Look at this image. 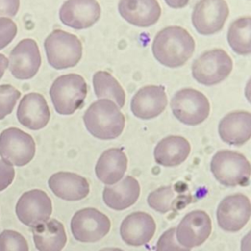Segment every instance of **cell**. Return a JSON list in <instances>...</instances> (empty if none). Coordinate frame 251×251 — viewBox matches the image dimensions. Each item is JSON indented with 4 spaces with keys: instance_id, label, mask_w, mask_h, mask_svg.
<instances>
[{
    "instance_id": "cell-1",
    "label": "cell",
    "mask_w": 251,
    "mask_h": 251,
    "mask_svg": "<svg viewBox=\"0 0 251 251\" xmlns=\"http://www.w3.org/2000/svg\"><path fill=\"white\" fill-rule=\"evenodd\" d=\"M195 49L193 37L180 26H168L160 30L152 43L154 57L169 68L184 65Z\"/></svg>"
},
{
    "instance_id": "cell-2",
    "label": "cell",
    "mask_w": 251,
    "mask_h": 251,
    "mask_svg": "<svg viewBox=\"0 0 251 251\" xmlns=\"http://www.w3.org/2000/svg\"><path fill=\"white\" fill-rule=\"evenodd\" d=\"M86 129L99 139H114L125 127V116L120 108L109 99L93 102L83 115Z\"/></svg>"
},
{
    "instance_id": "cell-3",
    "label": "cell",
    "mask_w": 251,
    "mask_h": 251,
    "mask_svg": "<svg viewBox=\"0 0 251 251\" xmlns=\"http://www.w3.org/2000/svg\"><path fill=\"white\" fill-rule=\"evenodd\" d=\"M49 93L58 114L72 115L83 104L87 94V84L77 74L63 75L54 80Z\"/></svg>"
},
{
    "instance_id": "cell-4",
    "label": "cell",
    "mask_w": 251,
    "mask_h": 251,
    "mask_svg": "<svg viewBox=\"0 0 251 251\" xmlns=\"http://www.w3.org/2000/svg\"><path fill=\"white\" fill-rule=\"evenodd\" d=\"M211 172L215 178L226 186H246L249 184L251 167L240 153L231 150L218 151L211 160Z\"/></svg>"
},
{
    "instance_id": "cell-5",
    "label": "cell",
    "mask_w": 251,
    "mask_h": 251,
    "mask_svg": "<svg viewBox=\"0 0 251 251\" xmlns=\"http://www.w3.org/2000/svg\"><path fill=\"white\" fill-rule=\"evenodd\" d=\"M48 63L57 70L75 67L82 56L80 40L62 29L53 30L44 41Z\"/></svg>"
},
{
    "instance_id": "cell-6",
    "label": "cell",
    "mask_w": 251,
    "mask_h": 251,
    "mask_svg": "<svg viewBox=\"0 0 251 251\" xmlns=\"http://www.w3.org/2000/svg\"><path fill=\"white\" fill-rule=\"evenodd\" d=\"M171 108L175 117L188 126L201 124L210 113L207 97L193 88H183L176 92L171 101Z\"/></svg>"
},
{
    "instance_id": "cell-7",
    "label": "cell",
    "mask_w": 251,
    "mask_h": 251,
    "mask_svg": "<svg viewBox=\"0 0 251 251\" xmlns=\"http://www.w3.org/2000/svg\"><path fill=\"white\" fill-rule=\"evenodd\" d=\"M232 70V60L223 49L203 53L192 64L194 79L204 85H214L225 80Z\"/></svg>"
},
{
    "instance_id": "cell-8",
    "label": "cell",
    "mask_w": 251,
    "mask_h": 251,
    "mask_svg": "<svg viewBox=\"0 0 251 251\" xmlns=\"http://www.w3.org/2000/svg\"><path fill=\"white\" fill-rule=\"evenodd\" d=\"M35 154V142L31 135L18 127H8L0 133V156L13 166L28 164Z\"/></svg>"
},
{
    "instance_id": "cell-9",
    "label": "cell",
    "mask_w": 251,
    "mask_h": 251,
    "mask_svg": "<svg viewBox=\"0 0 251 251\" xmlns=\"http://www.w3.org/2000/svg\"><path fill=\"white\" fill-rule=\"evenodd\" d=\"M111 228L109 218L94 208L75 212L71 220V230L75 240L84 243L95 242L108 234Z\"/></svg>"
},
{
    "instance_id": "cell-10",
    "label": "cell",
    "mask_w": 251,
    "mask_h": 251,
    "mask_svg": "<svg viewBox=\"0 0 251 251\" xmlns=\"http://www.w3.org/2000/svg\"><path fill=\"white\" fill-rule=\"evenodd\" d=\"M228 13L225 0H200L193 8V26L202 35H212L223 28Z\"/></svg>"
},
{
    "instance_id": "cell-11",
    "label": "cell",
    "mask_w": 251,
    "mask_h": 251,
    "mask_svg": "<svg viewBox=\"0 0 251 251\" xmlns=\"http://www.w3.org/2000/svg\"><path fill=\"white\" fill-rule=\"evenodd\" d=\"M250 215V200L242 193L225 197L217 209L218 225L222 229L230 232L240 230L249 221Z\"/></svg>"
},
{
    "instance_id": "cell-12",
    "label": "cell",
    "mask_w": 251,
    "mask_h": 251,
    "mask_svg": "<svg viewBox=\"0 0 251 251\" xmlns=\"http://www.w3.org/2000/svg\"><path fill=\"white\" fill-rule=\"evenodd\" d=\"M15 211L20 222L31 227L49 220L52 213V202L43 190L32 189L22 194Z\"/></svg>"
},
{
    "instance_id": "cell-13",
    "label": "cell",
    "mask_w": 251,
    "mask_h": 251,
    "mask_svg": "<svg viewBox=\"0 0 251 251\" xmlns=\"http://www.w3.org/2000/svg\"><path fill=\"white\" fill-rule=\"evenodd\" d=\"M9 69L14 77L29 79L33 77L41 65V56L35 40L25 38L11 51Z\"/></svg>"
},
{
    "instance_id": "cell-14",
    "label": "cell",
    "mask_w": 251,
    "mask_h": 251,
    "mask_svg": "<svg viewBox=\"0 0 251 251\" xmlns=\"http://www.w3.org/2000/svg\"><path fill=\"white\" fill-rule=\"evenodd\" d=\"M212 230L209 215L202 210L186 214L176 228L177 242L186 248H193L204 243Z\"/></svg>"
},
{
    "instance_id": "cell-15",
    "label": "cell",
    "mask_w": 251,
    "mask_h": 251,
    "mask_svg": "<svg viewBox=\"0 0 251 251\" xmlns=\"http://www.w3.org/2000/svg\"><path fill=\"white\" fill-rule=\"evenodd\" d=\"M101 16V8L96 0H68L60 8L61 22L75 29L93 25Z\"/></svg>"
},
{
    "instance_id": "cell-16",
    "label": "cell",
    "mask_w": 251,
    "mask_h": 251,
    "mask_svg": "<svg viewBox=\"0 0 251 251\" xmlns=\"http://www.w3.org/2000/svg\"><path fill=\"white\" fill-rule=\"evenodd\" d=\"M19 123L32 130L43 128L50 120V110L43 95L31 92L25 94L17 109Z\"/></svg>"
},
{
    "instance_id": "cell-17",
    "label": "cell",
    "mask_w": 251,
    "mask_h": 251,
    "mask_svg": "<svg viewBox=\"0 0 251 251\" xmlns=\"http://www.w3.org/2000/svg\"><path fill=\"white\" fill-rule=\"evenodd\" d=\"M167 106L165 88L161 85H147L140 88L132 97L130 109L132 114L142 120L159 116Z\"/></svg>"
},
{
    "instance_id": "cell-18",
    "label": "cell",
    "mask_w": 251,
    "mask_h": 251,
    "mask_svg": "<svg viewBox=\"0 0 251 251\" xmlns=\"http://www.w3.org/2000/svg\"><path fill=\"white\" fill-rule=\"evenodd\" d=\"M156 230V224L151 215L144 212H134L122 222L120 234L122 239L131 246L148 243Z\"/></svg>"
},
{
    "instance_id": "cell-19",
    "label": "cell",
    "mask_w": 251,
    "mask_h": 251,
    "mask_svg": "<svg viewBox=\"0 0 251 251\" xmlns=\"http://www.w3.org/2000/svg\"><path fill=\"white\" fill-rule=\"evenodd\" d=\"M119 12L127 23L139 27H148L158 22L161 7L157 0H121Z\"/></svg>"
},
{
    "instance_id": "cell-20",
    "label": "cell",
    "mask_w": 251,
    "mask_h": 251,
    "mask_svg": "<svg viewBox=\"0 0 251 251\" xmlns=\"http://www.w3.org/2000/svg\"><path fill=\"white\" fill-rule=\"evenodd\" d=\"M48 185L59 198L67 201H78L89 193V183L81 176L70 172H58L49 177Z\"/></svg>"
},
{
    "instance_id": "cell-21",
    "label": "cell",
    "mask_w": 251,
    "mask_h": 251,
    "mask_svg": "<svg viewBox=\"0 0 251 251\" xmlns=\"http://www.w3.org/2000/svg\"><path fill=\"white\" fill-rule=\"evenodd\" d=\"M219 135L230 145H242L251 137V114L235 111L225 116L219 124Z\"/></svg>"
},
{
    "instance_id": "cell-22",
    "label": "cell",
    "mask_w": 251,
    "mask_h": 251,
    "mask_svg": "<svg viewBox=\"0 0 251 251\" xmlns=\"http://www.w3.org/2000/svg\"><path fill=\"white\" fill-rule=\"evenodd\" d=\"M140 194L138 181L127 176L115 185H106L103 190L104 203L111 209L122 211L133 205Z\"/></svg>"
},
{
    "instance_id": "cell-23",
    "label": "cell",
    "mask_w": 251,
    "mask_h": 251,
    "mask_svg": "<svg viewBox=\"0 0 251 251\" xmlns=\"http://www.w3.org/2000/svg\"><path fill=\"white\" fill-rule=\"evenodd\" d=\"M126 168L127 158L125 152L120 148H110L99 157L95 173L99 180L106 185H112L123 178Z\"/></svg>"
},
{
    "instance_id": "cell-24",
    "label": "cell",
    "mask_w": 251,
    "mask_h": 251,
    "mask_svg": "<svg viewBox=\"0 0 251 251\" xmlns=\"http://www.w3.org/2000/svg\"><path fill=\"white\" fill-rule=\"evenodd\" d=\"M33 241L38 251H62L67 242L65 227L56 219H49L31 226Z\"/></svg>"
},
{
    "instance_id": "cell-25",
    "label": "cell",
    "mask_w": 251,
    "mask_h": 251,
    "mask_svg": "<svg viewBox=\"0 0 251 251\" xmlns=\"http://www.w3.org/2000/svg\"><path fill=\"white\" fill-rule=\"evenodd\" d=\"M190 153V144L182 136L171 135L158 142L154 149L157 164L164 167H175L186 160Z\"/></svg>"
},
{
    "instance_id": "cell-26",
    "label": "cell",
    "mask_w": 251,
    "mask_h": 251,
    "mask_svg": "<svg viewBox=\"0 0 251 251\" xmlns=\"http://www.w3.org/2000/svg\"><path fill=\"white\" fill-rule=\"evenodd\" d=\"M92 80L94 92L97 98L113 100L119 108L124 107L126 99L125 91L111 74L104 71L96 72L93 75Z\"/></svg>"
},
{
    "instance_id": "cell-27",
    "label": "cell",
    "mask_w": 251,
    "mask_h": 251,
    "mask_svg": "<svg viewBox=\"0 0 251 251\" xmlns=\"http://www.w3.org/2000/svg\"><path fill=\"white\" fill-rule=\"evenodd\" d=\"M231 49L239 55L251 53V18L243 17L231 23L227 31Z\"/></svg>"
},
{
    "instance_id": "cell-28",
    "label": "cell",
    "mask_w": 251,
    "mask_h": 251,
    "mask_svg": "<svg viewBox=\"0 0 251 251\" xmlns=\"http://www.w3.org/2000/svg\"><path fill=\"white\" fill-rule=\"evenodd\" d=\"M178 196L172 186H161L149 193L147 197L148 205L155 211L165 214L175 209Z\"/></svg>"
},
{
    "instance_id": "cell-29",
    "label": "cell",
    "mask_w": 251,
    "mask_h": 251,
    "mask_svg": "<svg viewBox=\"0 0 251 251\" xmlns=\"http://www.w3.org/2000/svg\"><path fill=\"white\" fill-rule=\"evenodd\" d=\"M0 251H28V244L20 232L6 229L0 233Z\"/></svg>"
},
{
    "instance_id": "cell-30",
    "label": "cell",
    "mask_w": 251,
    "mask_h": 251,
    "mask_svg": "<svg viewBox=\"0 0 251 251\" xmlns=\"http://www.w3.org/2000/svg\"><path fill=\"white\" fill-rule=\"evenodd\" d=\"M21 92L10 84L0 85V120L12 113Z\"/></svg>"
},
{
    "instance_id": "cell-31",
    "label": "cell",
    "mask_w": 251,
    "mask_h": 251,
    "mask_svg": "<svg viewBox=\"0 0 251 251\" xmlns=\"http://www.w3.org/2000/svg\"><path fill=\"white\" fill-rule=\"evenodd\" d=\"M156 251H190L181 246L176 238V228L172 227L163 232L156 244Z\"/></svg>"
},
{
    "instance_id": "cell-32",
    "label": "cell",
    "mask_w": 251,
    "mask_h": 251,
    "mask_svg": "<svg viewBox=\"0 0 251 251\" xmlns=\"http://www.w3.org/2000/svg\"><path fill=\"white\" fill-rule=\"evenodd\" d=\"M17 31V25L11 19L0 17V50L12 42Z\"/></svg>"
},
{
    "instance_id": "cell-33",
    "label": "cell",
    "mask_w": 251,
    "mask_h": 251,
    "mask_svg": "<svg viewBox=\"0 0 251 251\" xmlns=\"http://www.w3.org/2000/svg\"><path fill=\"white\" fill-rule=\"evenodd\" d=\"M14 166L5 160H0V191L5 190L14 180Z\"/></svg>"
},
{
    "instance_id": "cell-34",
    "label": "cell",
    "mask_w": 251,
    "mask_h": 251,
    "mask_svg": "<svg viewBox=\"0 0 251 251\" xmlns=\"http://www.w3.org/2000/svg\"><path fill=\"white\" fill-rule=\"evenodd\" d=\"M20 8V0H0V17L16 16Z\"/></svg>"
},
{
    "instance_id": "cell-35",
    "label": "cell",
    "mask_w": 251,
    "mask_h": 251,
    "mask_svg": "<svg viewBox=\"0 0 251 251\" xmlns=\"http://www.w3.org/2000/svg\"><path fill=\"white\" fill-rule=\"evenodd\" d=\"M168 6L174 8V9H179L184 6H186L189 2V0H165Z\"/></svg>"
},
{
    "instance_id": "cell-36",
    "label": "cell",
    "mask_w": 251,
    "mask_h": 251,
    "mask_svg": "<svg viewBox=\"0 0 251 251\" xmlns=\"http://www.w3.org/2000/svg\"><path fill=\"white\" fill-rule=\"evenodd\" d=\"M8 66H9V61H8L7 57L3 54H0V79L2 78Z\"/></svg>"
},
{
    "instance_id": "cell-37",
    "label": "cell",
    "mask_w": 251,
    "mask_h": 251,
    "mask_svg": "<svg viewBox=\"0 0 251 251\" xmlns=\"http://www.w3.org/2000/svg\"><path fill=\"white\" fill-rule=\"evenodd\" d=\"M250 235L251 232H248L245 237L242 239L241 243V251H250Z\"/></svg>"
},
{
    "instance_id": "cell-38",
    "label": "cell",
    "mask_w": 251,
    "mask_h": 251,
    "mask_svg": "<svg viewBox=\"0 0 251 251\" xmlns=\"http://www.w3.org/2000/svg\"><path fill=\"white\" fill-rule=\"evenodd\" d=\"M99 251H124L123 249L121 248H115V247H106V248H103Z\"/></svg>"
}]
</instances>
